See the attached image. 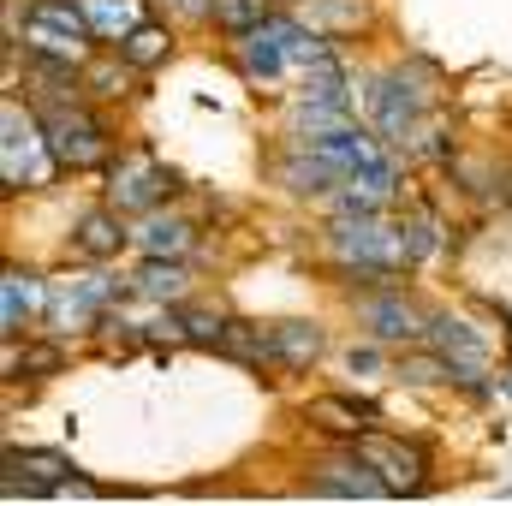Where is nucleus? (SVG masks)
<instances>
[{"mask_svg": "<svg viewBox=\"0 0 512 506\" xmlns=\"http://www.w3.org/2000/svg\"><path fill=\"white\" fill-rule=\"evenodd\" d=\"M42 131H48V149H54L60 167H96V161L108 155V131L96 126L78 102L48 108V114H42Z\"/></svg>", "mask_w": 512, "mask_h": 506, "instance_id": "1", "label": "nucleus"}, {"mask_svg": "<svg viewBox=\"0 0 512 506\" xmlns=\"http://www.w3.org/2000/svg\"><path fill=\"white\" fill-rule=\"evenodd\" d=\"M24 36H30V48H36V54H48V60H72L96 30H90L84 6H72V0H36V6H30Z\"/></svg>", "mask_w": 512, "mask_h": 506, "instance_id": "2", "label": "nucleus"}, {"mask_svg": "<svg viewBox=\"0 0 512 506\" xmlns=\"http://www.w3.org/2000/svg\"><path fill=\"white\" fill-rule=\"evenodd\" d=\"M6 185L18 191L24 179L30 185H48V161H42V143H48V131L42 120H30V114H18V102H6Z\"/></svg>", "mask_w": 512, "mask_h": 506, "instance_id": "3", "label": "nucleus"}, {"mask_svg": "<svg viewBox=\"0 0 512 506\" xmlns=\"http://www.w3.org/2000/svg\"><path fill=\"white\" fill-rule=\"evenodd\" d=\"M358 453L382 471V483L393 495H417L423 483H429V459L417 453V447H405V441H387V435H358Z\"/></svg>", "mask_w": 512, "mask_h": 506, "instance_id": "4", "label": "nucleus"}, {"mask_svg": "<svg viewBox=\"0 0 512 506\" xmlns=\"http://www.w3.org/2000/svg\"><path fill=\"white\" fill-rule=\"evenodd\" d=\"M167 191H179V173H167V167L149 161V155H126L108 197H114V209H155Z\"/></svg>", "mask_w": 512, "mask_h": 506, "instance_id": "5", "label": "nucleus"}, {"mask_svg": "<svg viewBox=\"0 0 512 506\" xmlns=\"http://www.w3.org/2000/svg\"><path fill=\"white\" fill-rule=\"evenodd\" d=\"M310 495H393V489L382 483V471H376L364 453H352V459H328V465H316Z\"/></svg>", "mask_w": 512, "mask_h": 506, "instance_id": "6", "label": "nucleus"}, {"mask_svg": "<svg viewBox=\"0 0 512 506\" xmlns=\"http://www.w3.org/2000/svg\"><path fill=\"white\" fill-rule=\"evenodd\" d=\"M417 114H423V90H411L399 78H382V90H376V126L405 143L417 131Z\"/></svg>", "mask_w": 512, "mask_h": 506, "instance_id": "7", "label": "nucleus"}, {"mask_svg": "<svg viewBox=\"0 0 512 506\" xmlns=\"http://www.w3.org/2000/svg\"><path fill=\"white\" fill-rule=\"evenodd\" d=\"M358 316H364L382 340H417V334L429 328V322L399 298V292H387V298H364V304H358Z\"/></svg>", "mask_w": 512, "mask_h": 506, "instance_id": "8", "label": "nucleus"}, {"mask_svg": "<svg viewBox=\"0 0 512 506\" xmlns=\"http://www.w3.org/2000/svg\"><path fill=\"white\" fill-rule=\"evenodd\" d=\"M429 340L465 370V376H483V364H489V352H483V340L465 328V322H453V316H429Z\"/></svg>", "mask_w": 512, "mask_h": 506, "instance_id": "9", "label": "nucleus"}, {"mask_svg": "<svg viewBox=\"0 0 512 506\" xmlns=\"http://www.w3.org/2000/svg\"><path fill=\"white\" fill-rule=\"evenodd\" d=\"M239 60H245V72H251V78H280V72L292 66V60H286V42H280V24H274V18H262L251 36H245Z\"/></svg>", "mask_w": 512, "mask_h": 506, "instance_id": "10", "label": "nucleus"}, {"mask_svg": "<svg viewBox=\"0 0 512 506\" xmlns=\"http://www.w3.org/2000/svg\"><path fill=\"white\" fill-rule=\"evenodd\" d=\"M268 334H274L280 370H310V364L322 358V328H316V322H280V328H268Z\"/></svg>", "mask_w": 512, "mask_h": 506, "instance_id": "11", "label": "nucleus"}, {"mask_svg": "<svg viewBox=\"0 0 512 506\" xmlns=\"http://www.w3.org/2000/svg\"><path fill=\"white\" fill-rule=\"evenodd\" d=\"M304 423H322V429L358 441V435L376 423V405H358V399H310V405H304Z\"/></svg>", "mask_w": 512, "mask_h": 506, "instance_id": "12", "label": "nucleus"}, {"mask_svg": "<svg viewBox=\"0 0 512 506\" xmlns=\"http://www.w3.org/2000/svg\"><path fill=\"white\" fill-rule=\"evenodd\" d=\"M84 6V18H90V30L96 36H108V42H126L131 30L143 24V12H137V0H78Z\"/></svg>", "mask_w": 512, "mask_h": 506, "instance_id": "13", "label": "nucleus"}, {"mask_svg": "<svg viewBox=\"0 0 512 506\" xmlns=\"http://www.w3.org/2000/svg\"><path fill=\"white\" fill-rule=\"evenodd\" d=\"M120 245H126V227H120L108 209L84 215V227H78V251H84V256H114Z\"/></svg>", "mask_w": 512, "mask_h": 506, "instance_id": "14", "label": "nucleus"}, {"mask_svg": "<svg viewBox=\"0 0 512 506\" xmlns=\"http://www.w3.org/2000/svg\"><path fill=\"white\" fill-rule=\"evenodd\" d=\"M304 102H340L346 108V66L328 54L316 66H304Z\"/></svg>", "mask_w": 512, "mask_h": 506, "instance_id": "15", "label": "nucleus"}, {"mask_svg": "<svg viewBox=\"0 0 512 506\" xmlns=\"http://www.w3.org/2000/svg\"><path fill=\"white\" fill-rule=\"evenodd\" d=\"M167 48H173V36H167L161 24H137L126 42H120L126 66H155V60H167Z\"/></svg>", "mask_w": 512, "mask_h": 506, "instance_id": "16", "label": "nucleus"}, {"mask_svg": "<svg viewBox=\"0 0 512 506\" xmlns=\"http://www.w3.org/2000/svg\"><path fill=\"white\" fill-rule=\"evenodd\" d=\"M137 292H149V298H185V268L149 256V262L137 268Z\"/></svg>", "mask_w": 512, "mask_h": 506, "instance_id": "17", "label": "nucleus"}, {"mask_svg": "<svg viewBox=\"0 0 512 506\" xmlns=\"http://www.w3.org/2000/svg\"><path fill=\"white\" fill-rule=\"evenodd\" d=\"M137 245H143L149 256H179L185 245H191V227H185V221H161V215H155V221H143Z\"/></svg>", "mask_w": 512, "mask_h": 506, "instance_id": "18", "label": "nucleus"}, {"mask_svg": "<svg viewBox=\"0 0 512 506\" xmlns=\"http://www.w3.org/2000/svg\"><path fill=\"white\" fill-rule=\"evenodd\" d=\"M173 322H179V340H191V346H227V328H233L215 310H179Z\"/></svg>", "mask_w": 512, "mask_h": 506, "instance_id": "19", "label": "nucleus"}, {"mask_svg": "<svg viewBox=\"0 0 512 506\" xmlns=\"http://www.w3.org/2000/svg\"><path fill=\"white\" fill-rule=\"evenodd\" d=\"M36 304V286H30V274H6V340H18V310H30Z\"/></svg>", "mask_w": 512, "mask_h": 506, "instance_id": "20", "label": "nucleus"}, {"mask_svg": "<svg viewBox=\"0 0 512 506\" xmlns=\"http://www.w3.org/2000/svg\"><path fill=\"white\" fill-rule=\"evenodd\" d=\"M179 6H185V12H197V18H203V12H215V0H179Z\"/></svg>", "mask_w": 512, "mask_h": 506, "instance_id": "21", "label": "nucleus"}]
</instances>
